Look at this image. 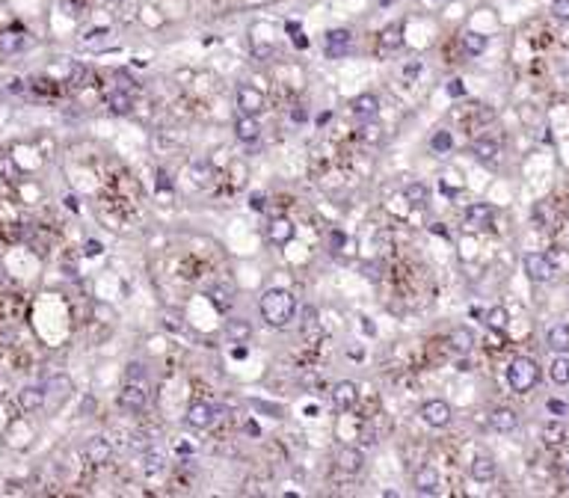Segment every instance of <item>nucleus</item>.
<instances>
[{"label": "nucleus", "instance_id": "17", "mask_svg": "<svg viewBox=\"0 0 569 498\" xmlns=\"http://www.w3.org/2000/svg\"><path fill=\"white\" fill-rule=\"evenodd\" d=\"M489 427L498 430V433H513L519 427V415H516V409H510V406H498V409H492V415H489Z\"/></svg>", "mask_w": 569, "mask_h": 498}, {"label": "nucleus", "instance_id": "10", "mask_svg": "<svg viewBox=\"0 0 569 498\" xmlns=\"http://www.w3.org/2000/svg\"><path fill=\"white\" fill-rule=\"evenodd\" d=\"M335 466L344 471V475H359L362 466H365V454L353 445H341L335 451Z\"/></svg>", "mask_w": 569, "mask_h": 498}, {"label": "nucleus", "instance_id": "11", "mask_svg": "<svg viewBox=\"0 0 569 498\" xmlns=\"http://www.w3.org/2000/svg\"><path fill=\"white\" fill-rule=\"evenodd\" d=\"M71 392H74L71 380L66 377V374H57V377H50V380L45 383V406H48V397L54 401V406H62V404L69 401Z\"/></svg>", "mask_w": 569, "mask_h": 498}, {"label": "nucleus", "instance_id": "53", "mask_svg": "<svg viewBox=\"0 0 569 498\" xmlns=\"http://www.w3.org/2000/svg\"><path fill=\"white\" fill-rule=\"evenodd\" d=\"M379 3H383V6H388V3H395V0H379Z\"/></svg>", "mask_w": 569, "mask_h": 498}, {"label": "nucleus", "instance_id": "45", "mask_svg": "<svg viewBox=\"0 0 569 498\" xmlns=\"http://www.w3.org/2000/svg\"><path fill=\"white\" fill-rule=\"evenodd\" d=\"M365 279L379 282V264H365Z\"/></svg>", "mask_w": 569, "mask_h": 498}, {"label": "nucleus", "instance_id": "26", "mask_svg": "<svg viewBox=\"0 0 569 498\" xmlns=\"http://www.w3.org/2000/svg\"><path fill=\"white\" fill-rule=\"evenodd\" d=\"M225 335L234 341V344H244L252 339V327H249V320L244 318H232L229 323H225Z\"/></svg>", "mask_w": 569, "mask_h": 498}, {"label": "nucleus", "instance_id": "47", "mask_svg": "<svg viewBox=\"0 0 569 498\" xmlns=\"http://www.w3.org/2000/svg\"><path fill=\"white\" fill-rule=\"evenodd\" d=\"M249 205L255 208V211H264V193H252L249 196Z\"/></svg>", "mask_w": 569, "mask_h": 498}, {"label": "nucleus", "instance_id": "37", "mask_svg": "<svg viewBox=\"0 0 569 498\" xmlns=\"http://www.w3.org/2000/svg\"><path fill=\"white\" fill-rule=\"evenodd\" d=\"M146 377V365L143 362H131L128 368H125V380H134V383H140Z\"/></svg>", "mask_w": 569, "mask_h": 498}, {"label": "nucleus", "instance_id": "27", "mask_svg": "<svg viewBox=\"0 0 569 498\" xmlns=\"http://www.w3.org/2000/svg\"><path fill=\"white\" fill-rule=\"evenodd\" d=\"M498 152L501 148H498L496 140H475L472 143V155L480 160V164H492V160L498 157Z\"/></svg>", "mask_w": 569, "mask_h": 498}, {"label": "nucleus", "instance_id": "44", "mask_svg": "<svg viewBox=\"0 0 569 498\" xmlns=\"http://www.w3.org/2000/svg\"><path fill=\"white\" fill-rule=\"evenodd\" d=\"M83 252H86V255H90V258L101 255V243H98V241H86V246H83Z\"/></svg>", "mask_w": 569, "mask_h": 498}, {"label": "nucleus", "instance_id": "52", "mask_svg": "<svg viewBox=\"0 0 569 498\" xmlns=\"http://www.w3.org/2000/svg\"><path fill=\"white\" fill-rule=\"evenodd\" d=\"M104 3H110V6H116V3H122V0H104Z\"/></svg>", "mask_w": 569, "mask_h": 498}, {"label": "nucleus", "instance_id": "8", "mask_svg": "<svg viewBox=\"0 0 569 498\" xmlns=\"http://www.w3.org/2000/svg\"><path fill=\"white\" fill-rule=\"evenodd\" d=\"M350 42H353V33L347 27H335L326 33V39H323V51L330 59H341L347 51H350Z\"/></svg>", "mask_w": 569, "mask_h": 498}, {"label": "nucleus", "instance_id": "25", "mask_svg": "<svg viewBox=\"0 0 569 498\" xmlns=\"http://www.w3.org/2000/svg\"><path fill=\"white\" fill-rule=\"evenodd\" d=\"M448 344H451L457 353H469L472 347H475V332H472V329H465V327L451 329V335H448Z\"/></svg>", "mask_w": 569, "mask_h": 498}, {"label": "nucleus", "instance_id": "43", "mask_svg": "<svg viewBox=\"0 0 569 498\" xmlns=\"http://www.w3.org/2000/svg\"><path fill=\"white\" fill-rule=\"evenodd\" d=\"M157 190L160 193H169L172 190V178H169L167 169H157Z\"/></svg>", "mask_w": 569, "mask_h": 498}, {"label": "nucleus", "instance_id": "14", "mask_svg": "<svg viewBox=\"0 0 569 498\" xmlns=\"http://www.w3.org/2000/svg\"><path fill=\"white\" fill-rule=\"evenodd\" d=\"M264 95L258 90H252V86H240L237 90V107H240V113H246V116H258L261 110H264Z\"/></svg>", "mask_w": 569, "mask_h": 498}, {"label": "nucleus", "instance_id": "6", "mask_svg": "<svg viewBox=\"0 0 569 498\" xmlns=\"http://www.w3.org/2000/svg\"><path fill=\"white\" fill-rule=\"evenodd\" d=\"M332 406L338 409V413H350L353 406L359 404V385L353 380H341L332 385Z\"/></svg>", "mask_w": 569, "mask_h": 498}, {"label": "nucleus", "instance_id": "30", "mask_svg": "<svg viewBox=\"0 0 569 498\" xmlns=\"http://www.w3.org/2000/svg\"><path fill=\"white\" fill-rule=\"evenodd\" d=\"M549 377H552V383H558V385L569 383V356L566 353L554 356V362L549 365Z\"/></svg>", "mask_w": 569, "mask_h": 498}, {"label": "nucleus", "instance_id": "35", "mask_svg": "<svg viewBox=\"0 0 569 498\" xmlns=\"http://www.w3.org/2000/svg\"><path fill=\"white\" fill-rule=\"evenodd\" d=\"M430 148H433L436 155L451 152V148H454V136H451V131H436L433 136H430Z\"/></svg>", "mask_w": 569, "mask_h": 498}, {"label": "nucleus", "instance_id": "13", "mask_svg": "<svg viewBox=\"0 0 569 498\" xmlns=\"http://www.w3.org/2000/svg\"><path fill=\"white\" fill-rule=\"evenodd\" d=\"M83 457L90 460L92 466H104L107 460L113 457V445H110V439H107V436H92V439L83 445Z\"/></svg>", "mask_w": 569, "mask_h": 498}, {"label": "nucleus", "instance_id": "29", "mask_svg": "<svg viewBox=\"0 0 569 498\" xmlns=\"http://www.w3.org/2000/svg\"><path fill=\"white\" fill-rule=\"evenodd\" d=\"M484 323H486L492 332H504V329H507V323H510L507 308H504V306H492L486 315H484Z\"/></svg>", "mask_w": 569, "mask_h": 498}, {"label": "nucleus", "instance_id": "33", "mask_svg": "<svg viewBox=\"0 0 569 498\" xmlns=\"http://www.w3.org/2000/svg\"><path fill=\"white\" fill-rule=\"evenodd\" d=\"M110 36H113V30H107V27H95V30H90V33H83V36H80V45H83V48H107Z\"/></svg>", "mask_w": 569, "mask_h": 498}, {"label": "nucleus", "instance_id": "28", "mask_svg": "<svg viewBox=\"0 0 569 498\" xmlns=\"http://www.w3.org/2000/svg\"><path fill=\"white\" fill-rule=\"evenodd\" d=\"M566 439H569V433H566V427L561 425V421H546V425H542V442H546V445L558 448Z\"/></svg>", "mask_w": 569, "mask_h": 498}, {"label": "nucleus", "instance_id": "22", "mask_svg": "<svg viewBox=\"0 0 569 498\" xmlns=\"http://www.w3.org/2000/svg\"><path fill=\"white\" fill-rule=\"evenodd\" d=\"M403 48V27L400 24H391L379 33V54H391V51H400Z\"/></svg>", "mask_w": 569, "mask_h": 498}, {"label": "nucleus", "instance_id": "34", "mask_svg": "<svg viewBox=\"0 0 569 498\" xmlns=\"http://www.w3.org/2000/svg\"><path fill=\"white\" fill-rule=\"evenodd\" d=\"M0 178L9 181V184L21 181V169H18L15 160H12V155H0Z\"/></svg>", "mask_w": 569, "mask_h": 498}, {"label": "nucleus", "instance_id": "51", "mask_svg": "<svg viewBox=\"0 0 569 498\" xmlns=\"http://www.w3.org/2000/svg\"><path fill=\"white\" fill-rule=\"evenodd\" d=\"M290 116H294L297 122H302V119H306V110H294V113H290Z\"/></svg>", "mask_w": 569, "mask_h": 498}, {"label": "nucleus", "instance_id": "7", "mask_svg": "<svg viewBox=\"0 0 569 498\" xmlns=\"http://www.w3.org/2000/svg\"><path fill=\"white\" fill-rule=\"evenodd\" d=\"M213 421H217V406H213V404H205V401L190 404L187 425L193 427V430H208V427H213Z\"/></svg>", "mask_w": 569, "mask_h": 498}, {"label": "nucleus", "instance_id": "32", "mask_svg": "<svg viewBox=\"0 0 569 498\" xmlns=\"http://www.w3.org/2000/svg\"><path fill=\"white\" fill-rule=\"evenodd\" d=\"M463 51L472 54V57L484 54V51H486V36H484V33H475V30L463 33Z\"/></svg>", "mask_w": 569, "mask_h": 498}, {"label": "nucleus", "instance_id": "2", "mask_svg": "<svg viewBox=\"0 0 569 498\" xmlns=\"http://www.w3.org/2000/svg\"><path fill=\"white\" fill-rule=\"evenodd\" d=\"M507 383H510V389L513 392H531L534 385L540 383V365L534 362L531 356H516L510 359V365H507Z\"/></svg>", "mask_w": 569, "mask_h": 498}, {"label": "nucleus", "instance_id": "18", "mask_svg": "<svg viewBox=\"0 0 569 498\" xmlns=\"http://www.w3.org/2000/svg\"><path fill=\"white\" fill-rule=\"evenodd\" d=\"M350 107H353V116L371 122V119H377V113H379V98H377L374 92H362V95L353 98Z\"/></svg>", "mask_w": 569, "mask_h": 498}, {"label": "nucleus", "instance_id": "24", "mask_svg": "<svg viewBox=\"0 0 569 498\" xmlns=\"http://www.w3.org/2000/svg\"><path fill=\"white\" fill-rule=\"evenodd\" d=\"M403 199L412 205V208H424L430 202V190H427V184L421 181H409L407 187H403Z\"/></svg>", "mask_w": 569, "mask_h": 498}, {"label": "nucleus", "instance_id": "41", "mask_svg": "<svg viewBox=\"0 0 569 498\" xmlns=\"http://www.w3.org/2000/svg\"><path fill=\"white\" fill-rule=\"evenodd\" d=\"M552 12H554V18L569 21V0H554V3H552Z\"/></svg>", "mask_w": 569, "mask_h": 498}, {"label": "nucleus", "instance_id": "50", "mask_svg": "<svg viewBox=\"0 0 569 498\" xmlns=\"http://www.w3.org/2000/svg\"><path fill=\"white\" fill-rule=\"evenodd\" d=\"M9 92H24V80H12L9 83Z\"/></svg>", "mask_w": 569, "mask_h": 498}, {"label": "nucleus", "instance_id": "42", "mask_svg": "<svg viewBox=\"0 0 569 498\" xmlns=\"http://www.w3.org/2000/svg\"><path fill=\"white\" fill-rule=\"evenodd\" d=\"M546 406H549V413H552V415H569V404L558 401V397H552V401H549Z\"/></svg>", "mask_w": 569, "mask_h": 498}, {"label": "nucleus", "instance_id": "23", "mask_svg": "<svg viewBox=\"0 0 569 498\" xmlns=\"http://www.w3.org/2000/svg\"><path fill=\"white\" fill-rule=\"evenodd\" d=\"M546 341L554 353H569V327L566 323H554L546 335Z\"/></svg>", "mask_w": 569, "mask_h": 498}, {"label": "nucleus", "instance_id": "1", "mask_svg": "<svg viewBox=\"0 0 569 498\" xmlns=\"http://www.w3.org/2000/svg\"><path fill=\"white\" fill-rule=\"evenodd\" d=\"M258 308H261V318H264L267 327L285 329L297 315V297L290 291H285V288H267L261 294Z\"/></svg>", "mask_w": 569, "mask_h": 498}, {"label": "nucleus", "instance_id": "21", "mask_svg": "<svg viewBox=\"0 0 569 498\" xmlns=\"http://www.w3.org/2000/svg\"><path fill=\"white\" fill-rule=\"evenodd\" d=\"M107 110L113 116H128L131 110H134V98L131 92H125V90H113L107 92Z\"/></svg>", "mask_w": 569, "mask_h": 498}, {"label": "nucleus", "instance_id": "20", "mask_svg": "<svg viewBox=\"0 0 569 498\" xmlns=\"http://www.w3.org/2000/svg\"><path fill=\"white\" fill-rule=\"evenodd\" d=\"M234 134H237L240 143H255L258 136H261V124H258L255 116H246V113H244V116L234 122Z\"/></svg>", "mask_w": 569, "mask_h": 498}, {"label": "nucleus", "instance_id": "36", "mask_svg": "<svg viewBox=\"0 0 569 498\" xmlns=\"http://www.w3.org/2000/svg\"><path fill=\"white\" fill-rule=\"evenodd\" d=\"M285 30H288V36H290V42H294L300 51H306L309 48V39H306V33H302V27H300V21L294 24V21H288L285 24Z\"/></svg>", "mask_w": 569, "mask_h": 498}, {"label": "nucleus", "instance_id": "12", "mask_svg": "<svg viewBox=\"0 0 569 498\" xmlns=\"http://www.w3.org/2000/svg\"><path fill=\"white\" fill-rule=\"evenodd\" d=\"M294 234H297V229H294V222H290L288 217H273L267 222V241L276 243V246H288L290 241H294Z\"/></svg>", "mask_w": 569, "mask_h": 498}, {"label": "nucleus", "instance_id": "39", "mask_svg": "<svg viewBox=\"0 0 569 498\" xmlns=\"http://www.w3.org/2000/svg\"><path fill=\"white\" fill-rule=\"evenodd\" d=\"M163 463H167V460H163L160 454H146V471H148V475H155V471H160V469H163Z\"/></svg>", "mask_w": 569, "mask_h": 498}, {"label": "nucleus", "instance_id": "16", "mask_svg": "<svg viewBox=\"0 0 569 498\" xmlns=\"http://www.w3.org/2000/svg\"><path fill=\"white\" fill-rule=\"evenodd\" d=\"M492 217H496V208L486 205V202H475V205L465 208V222H469L472 229H489Z\"/></svg>", "mask_w": 569, "mask_h": 498}, {"label": "nucleus", "instance_id": "3", "mask_svg": "<svg viewBox=\"0 0 569 498\" xmlns=\"http://www.w3.org/2000/svg\"><path fill=\"white\" fill-rule=\"evenodd\" d=\"M116 404L122 413H143L146 404H148V392L143 383H134V380H125L122 392L116 394Z\"/></svg>", "mask_w": 569, "mask_h": 498}, {"label": "nucleus", "instance_id": "15", "mask_svg": "<svg viewBox=\"0 0 569 498\" xmlns=\"http://www.w3.org/2000/svg\"><path fill=\"white\" fill-rule=\"evenodd\" d=\"M18 406L24 413H39V409H45V385H24L18 392Z\"/></svg>", "mask_w": 569, "mask_h": 498}, {"label": "nucleus", "instance_id": "31", "mask_svg": "<svg viewBox=\"0 0 569 498\" xmlns=\"http://www.w3.org/2000/svg\"><path fill=\"white\" fill-rule=\"evenodd\" d=\"M24 45H27V39H24L21 30H3V33H0V51H3V54H15V51H21Z\"/></svg>", "mask_w": 569, "mask_h": 498}, {"label": "nucleus", "instance_id": "9", "mask_svg": "<svg viewBox=\"0 0 569 498\" xmlns=\"http://www.w3.org/2000/svg\"><path fill=\"white\" fill-rule=\"evenodd\" d=\"M439 483H442V478H439V471L433 469V466H419L412 471V487H415V492L419 495H436L439 492Z\"/></svg>", "mask_w": 569, "mask_h": 498}, {"label": "nucleus", "instance_id": "4", "mask_svg": "<svg viewBox=\"0 0 569 498\" xmlns=\"http://www.w3.org/2000/svg\"><path fill=\"white\" fill-rule=\"evenodd\" d=\"M525 273L531 282H552L554 273H558V267H554V258L546 255V252H528L525 255Z\"/></svg>", "mask_w": 569, "mask_h": 498}, {"label": "nucleus", "instance_id": "5", "mask_svg": "<svg viewBox=\"0 0 569 498\" xmlns=\"http://www.w3.org/2000/svg\"><path fill=\"white\" fill-rule=\"evenodd\" d=\"M421 418L430 427H448L451 418H454V409L448 401H442V397H430V401L421 404Z\"/></svg>", "mask_w": 569, "mask_h": 498}, {"label": "nucleus", "instance_id": "48", "mask_svg": "<svg viewBox=\"0 0 569 498\" xmlns=\"http://www.w3.org/2000/svg\"><path fill=\"white\" fill-rule=\"evenodd\" d=\"M244 430L249 433V436H258L261 430H258V425H255V421H246V425H244Z\"/></svg>", "mask_w": 569, "mask_h": 498}, {"label": "nucleus", "instance_id": "38", "mask_svg": "<svg viewBox=\"0 0 569 498\" xmlns=\"http://www.w3.org/2000/svg\"><path fill=\"white\" fill-rule=\"evenodd\" d=\"M359 136H362V140H368V143H379V136H383V134H379L377 124H368V122H365L362 128H359Z\"/></svg>", "mask_w": 569, "mask_h": 498}, {"label": "nucleus", "instance_id": "46", "mask_svg": "<svg viewBox=\"0 0 569 498\" xmlns=\"http://www.w3.org/2000/svg\"><path fill=\"white\" fill-rule=\"evenodd\" d=\"M403 74H407V78H415V74H421V62H419V59L409 62V66L403 69Z\"/></svg>", "mask_w": 569, "mask_h": 498}, {"label": "nucleus", "instance_id": "54", "mask_svg": "<svg viewBox=\"0 0 569 498\" xmlns=\"http://www.w3.org/2000/svg\"><path fill=\"white\" fill-rule=\"evenodd\" d=\"M430 3H442V0H430Z\"/></svg>", "mask_w": 569, "mask_h": 498}, {"label": "nucleus", "instance_id": "49", "mask_svg": "<svg viewBox=\"0 0 569 498\" xmlns=\"http://www.w3.org/2000/svg\"><path fill=\"white\" fill-rule=\"evenodd\" d=\"M362 329L368 332V335H374V332H377V327H374V323H371L368 318H362Z\"/></svg>", "mask_w": 569, "mask_h": 498}, {"label": "nucleus", "instance_id": "40", "mask_svg": "<svg viewBox=\"0 0 569 498\" xmlns=\"http://www.w3.org/2000/svg\"><path fill=\"white\" fill-rule=\"evenodd\" d=\"M445 92H448L451 98H463V95H465V83H463L460 78H454V80H448V86H445Z\"/></svg>", "mask_w": 569, "mask_h": 498}, {"label": "nucleus", "instance_id": "19", "mask_svg": "<svg viewBox=\"0 0 569 498\" xmlns=\"http://www.w3.org/2000/svg\"><path fill=\"white\" fill-rule=\"evenodd\" d=\"M469 471H472V478H475L477 483H489L492 478H496V471H498V463H496V460H492L489 454H477V457L472 460Z\"/></svg>", "mask_w": 569, "mask_h": 498}]
</instances>
